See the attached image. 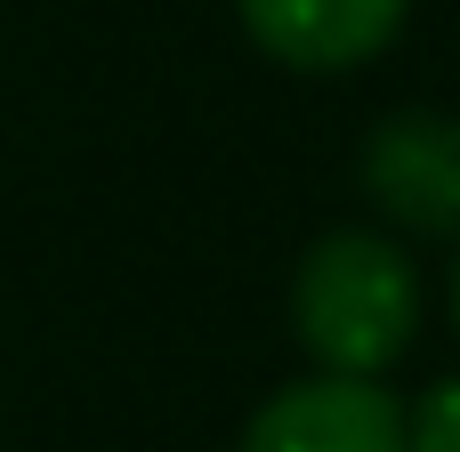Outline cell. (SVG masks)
<instances>
[{
  "instance_id": "obj_1",
  "label": "cell",
  "mask_w": 460,
  "mask_h": 452,
  "mask_svg": "<svg viewBox=\"0 0 460 452\" xmlns=\"http://www.w3.org/2000/svg\"><path fill=\"white\" fill-rule=\"evenodd\" d=\"M291 323H299V348L323 372L380 380L420 332V283H412V267L396 259L388 235H323L299 259Z\"/></svg>"
},
{
  "instance_id": "obj_2",
  "label": "cell",
  "mask_w": 460,
  "mask_h": 452,
  "mask_svg": "<svg viewBox=\"0 0 460 452\" xmlns=\"http://www.w3.org/2000/svg\"><path fill=\"white\" fill-rule=\"evenodd\" d=\"M243 452H412V421L388 388L356 372H315L251 412Z\"/></svg>"
},
{
  "instance_id": "obj_3",
  "label": "cell",
  "mask_w": 460,
  "mask_h": 452,
  "mask_svg": "<svg viewBox=\"0 0 460 452\" xmlns=\"http://www.w3.org/2000/svg\"><path fill=\"white\" fill-rule=\"evenodd\" d=\"M364 194L412 226V235H460V121L404 105L364 137Z\"/></svg>"
},
{
  "instance_id": "obj_4",
  "label": "cell",
  "mask_w": 460,
  "mask_h": 452,
  "mask_svg": "<svg viewBox=\"0 0 460 452\" xmlns=\"http://www.w3.org/2000/svg\"><path fill=\"white\" fill-rule=\"evenodd\" d=\"M234 8H243V32L275 65H291V73H356L396 40L412 0H234Z\"/></svg>"
},
{
  "instance_id": "obj_5",
  "label": "cell",
  "mask_w": 460,
  "mask_h": 452,
  "mask_svg": "<svg viewBox=\"0 0 460 452\" xmlns=\"http://www.w3.org/2000/svg\"><path fill=\"white\" fill-rule=\"evenodd\" d=\"M404 421H412V452H460V380H437Z\"/></svg>"
},
{
  "instance_id": "obj_6",
  "label": "cell",
  "mask_w": 460,
  "mask_h": 452,
  "mask_svg": "<svg viewBox=\"0 0 460 452\" xmlns=\"http://www.w3.org/2000/svg\"><path fill=\"white\" fill-rule=\"evenodd\" d=\"M453 315H460V267H453Z\"/></svg>"
}]
</instances>
